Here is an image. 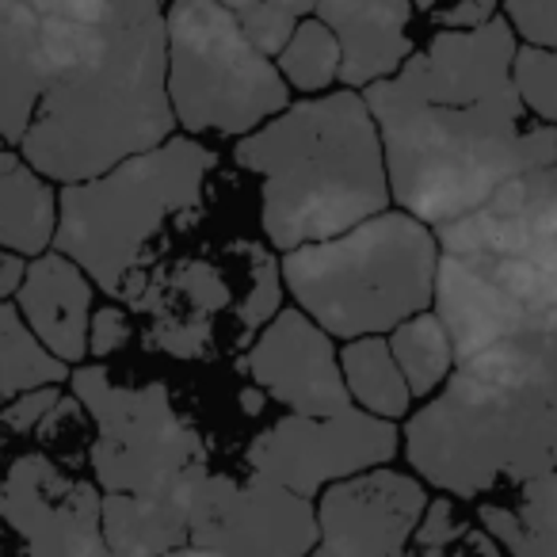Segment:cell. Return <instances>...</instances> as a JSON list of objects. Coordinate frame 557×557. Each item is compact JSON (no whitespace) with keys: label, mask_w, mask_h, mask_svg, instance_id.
<instances>
[{"label":"cell","mask_w":557,"mask_h":557,"mask_svg":"<svg viewBox=\"0 0 557 557\" xmlns=\"http://www.w3.org/2000/svg\"><path fill=\"white\" fill-rule=\"evenodd\" d=\"M516 50L496 12L473 32H435L397 77L363 92L401 214L440 230L508 180L557 164V131L527 115L511 85Z\"/></svg>","instance_id":"cell-1"},{"label":"cell","mask_w":557,"mask_h":557,"mask_svg":"<svg viewBox=\"0 0 557 557\" xmlns=\"http://www.w3.org/2000/svg\"><path fill=\"white\" fill-rule=\"evenodd\" d=\"M172 126L164 12L153 0H92L20 157L42 180L88 184L164 146Z\"/></svg>","instance_id":"cell-2"},{"label":"cell","mask_w":557,"mask_h":557,"mask_svg":"<svg viewBox=\"0 0 557 557\" xmlns=\"http://www.w3.org/2000/svg\"><path fill=\"white\" fill-rule=\"evenodd\" d=\"M417 478L458 500L557 473L554 336H519L455 363L440 397L409 417Z\"/></svg>","instance_id":"cell-3"},{"label":"cell","mask_w":557,"mask_h":557,"mask_svg":"<svg viewBox=\"0 0 557 557\" xmlns=\"http://www.w3.org/2000/svg\"><path fill=\"white\" fill-rule=\"evenodd\" d=\"M233 161L260 176V225L287 256L386 214L389 180L379 126L359 92L290 103L237 141Z\"/></svg>","instance_id":"cell-4"},{"label":"cell","mask_w":557,"mask_h":557,"mask_svg":"<svg viewBox=\"0 0 557 557\" xmlns=\"http://www.w3.org/2000/svg\"><path fill=\"white\" fill-rule=\"evenodd\" d=\"M218 153L195 138H169L164 146L103 172L88 184H70L58 195V256L92 275L96 287L126 298L146 283L149 245L172 218L199 210L202 187Z\"/></svg>","instance_id":"cell-5"},{"label":"cell","mask_w":557,"mask_h":557,"mask_svg":"<svg viewBox=\"0 0 557 557\" xmlns=\"http://www.w3.org/2000/svg\"><path fill=\"white\" fill-rule=\"evenodd\" d=\"M435 268V233L401 210H386L341 237L287 252L278 275L321 333L351 344L428 313Z\"/></svg>","instance_id":"cell-6"},{"label":"cell","mask_w":557,"mask_h":557,"mask_svg":"<svg viewBox=\"0 0 557 557\" xmlns=\"http://www.w3.org/2000/svg\"><path fill=\"white\" fill-rule=\"evenodd\" d=\"M169 35V103L191 134H256L290 108L275 62L263 58L233 20L230 4L187 0L164 12Z\"/></svg>","instance_id":"cell-7"},{"label":"cell","mask_w":557,"mask_h":557,"mask_svg":"<svg viewBox=\"0 0 557 557\" xmlns=\"http://www.w3.org/2000/svg\"><path fill=\"white\" fill-rule=\"evenodd\" d=\"M73 394L96 420L92 470L108 496H138L207 462L202 440L169 401L161 382L123 386L103 367H77Z\"/></svg>","instance_id":"cell-8"},{"label":"cell","mask_w":557,"mask_h":557,"mask_svg":"<svg viewBox=\"0 0 557 557\" xmlns=\"http://www.w3.org/2000/svg\"><path fill=\"white\" fill-rule=\"evenodd\" d=\"M435 318L455 348V363L504 341L557 329V245L511 256H440Z\"/></svg>","instance_id":"cell-9"},{"label":"cell","mask_w":557,"mask_h":557,"mask_svg":"<svg viewBox=\"0 0 557 557\" xmlns=\"http://www.w3.org/2000/svg\"><path fill=\"white\" fill-rule=\"evenodd\" d=\"M401 447L389 420L351 409L344 417H283L248 447V470L310 500L318 488L382 470Z\"/></svg>","instance_id":"cell-10"},{"label":"cell","mask_w":557,"mask_h":557,"mask_svg":"<svg viewBox=\"0 0 557 557\" xmlns=\"http://www.w3.org/2000/svg\"><path fill=\"white\" fill-rule=\"evenodd\" d=\"M187 546L222 557H310L318 549V508L256 473H207L191 500Z\"/></svg>","instance_id":"cell-11"},{"label":"cell","mask_w":557,"mask_h":557,"mask_svg":"<svg viewBox=\"0 0 557 557\" xmlns=\"http://www.w3.org/2000/svg\"><path fill=\"white\" fill-rule=\"evenodd\" d=\"M103 496L47 455H20L0 481V519L32 557H111L100 519Z\"/></svg>","instance_id":"cell-12"},{"label":"cell","mask_w":557,"mask_h":557,"mask_svg":"<svg viewBox=\"0 0 557 557\" xmlns=\"http://www.w3.org/2000/svg\"><path fill=\"white\" fill-rule=\"evenodd\" d=\"M88 4L0 0V141L20 146L27 138L42 96L85 32Z\"/></svg>","instance_id":"cell-13"},{"label":"cell","mask_w":557,"mask_h":557,"mask_svg":"<svg viewBox=\"0 0 557 557\" xmlns=\"http://www.w3.org/2000/svg\"><path fill=\"white\" fill-rule=\"evenodd\" d=\"M428 493L401 470H371L329 485L318 504V549L329 557H405Z\"/></svg>","instance_id":"cell-14"},{"label":"cell","mask_w":557,"mask_h":557,"mask_svg":"<svg viewBox=\"0 0 557 557\" xmlns=\"http://www.w3.org/2000/svg\"><path fill=\"white\" fill-rule=\"evenodd\" d=\"M245 374L295 417H344L351 394L344 386L333 336L321 333L302 310H278L240 359Z\"/></svg>","instance_id":"cell-15"},{"label":"cell","mask_w":557,"mask_h":557,"mask_svg":"<svg viewBox=\"0 0 557 557\" xmlns=\"http://www.w3.org/2000/svg\"><path fill=\"white\" fill-rule=\"evenodd\" d=\"M440 256H511L557 245V164L496 187L478 210L440 225Z\"/></svg>","instance_id":"cell-16"},{"label":"cell","mask_w":557,"mask_h":557,"mask_svg":"<svg viewBox=\"0 0 557 557\" xmlns=\"http://www.w3.org/2000/svg\"><path fill=\"white\" fill-rule=\"evenodd\" d=\"M131 310L149 318V344L172 351L180 359H199L214 348L222 318H233L245 333H252L245 313L230 306V283L222 271L202 260L146 275L141 290L131 298Z\"/></svg>","instance_id":"cell-17"},{"label":"cell","mask_w":557,"mask_h":557,"mask_svg":"<svg viewBox=\"0 0 557 557\" xmlns=\"http://www.w3.org/2000/svg\"><path fill=\"white\" fill-rule=\"evenodd\" d=\"M313 16L336 35L344 92L397 77L401 65L412 58L409 24L417 9L405 0H371V4L329 0V4H313Z\"/></svg>","instance_id":"cell-18"},{"label":"cell","mask_w":557,"mask_h":557,"mask_svg":"<svg viewBox=\"0 0 557 557\" xmlns=\"http://www.w3.org/2000/svg\"><path fill=\"white\" fill-rule=\"evenodd\" d=\"M16 310L32 336L58 359L81 363L88 356V321H92V283L73 260L47 252L27 263Z\"/></svg>","instance_id":"cell-19"},{"label":"cell","mask_w":557,"mask_h":557,"mask_svg":"<svg viewBox=\"0 0 557 557\" xmlns=\"http://www.w3.org/2000/svg\"><path fill=\"white\" fill-rule=\"evenodd\" d=\"M207 466H195L184 478L138 496H103V542L111 557H164L187 546L191 500Z\"/></svg>","instance_id":"cell-20"},{"label":"cell","mask_w":557,"mask_h":557,"mask_svg":"<svg viewBox=\"0 0 557 557\" xmlns=\"http://www.w3.org/2000/svg\"><path fill=\"white\" fill-rule=\"evenodd\" d=\"M58 230V195L20 153H0V248L47 256Z\"/></svg>","instance_id":"cell-21"},{"label":"cell","mask_w":557,"mask_h":557,"mask_svg":"<svg viewBox=\"0 0 557 557\" xmlns=\"http://www.w3.org/2000/svg\"><path fill=\"white\" fill-rule=\"evenodd\" d=\"M478 519L508 557H557V473L516 485L511 500H488Z\"/></svg>","instance_id":"cell-22"},{"label":"cell","mask_w":557,"mask_h":557,"mask_svg":"<svg viewBox=\"0 0 557 557\" xmlns=\"http://www.w3.org/2000/svg\"><path fill=\"white\" fill-rule=\"evenodd\" d=\"M341 374L348 386L351 401L363 405L367 417H379L394 424L405 417L412 405V394L405 386L401 371H397L389 344L382 336H367V341H351L341 351Z\"/></svg>","instance_id":"cell-23"},{"label":"cell","mask_w":557,"mask_h":557,"mask_svg":"<svg viewBox=\"0 0 557 557\" xmlns=\"http://www.w3.org/2000/svg\"><path fill=\"white\" fill-rule=\"evenodd\" d=\"M386 344L412 397H428L455 371V348L435 313H417L412 321L397 325Z\"/></svg>","instance_id":"cell-24"},{"label":"cell","mask_w":557,"mask_h":557,"mask_svg":"<svg viewBox=\"0 0 557 557\" xmlns=\"http://www.w3.org/2000/svg\"><path fill=\"white\" fill-rule=\"evenodd\" d=\"M65 363H58L32 336L16 306L0 302V397H20L32 389L58 386L65 379Z\"/></svg>","instance_id":"cell-25"},{"label":"cell","mask_w":557,"mask_h":557,"mask_svg":"<svg viewBox=\"0 0 557 557\" xmlns=\"http://www.w3.org/2000/svg\"><path fill=\"white\" fill-rule=\"evenodd\" d=\"M275 70L283 85L298 88V92H325L329 85L341 81V47L336 35L321 24L318 16H306L290 42L278 50Z\"/></svg>","instance_id":"cell-26"},{"label":"cell","mask_w":557,"mask_h":557,"mask_svg":"<svg viewBox=\"0 0 557 557\" xmlns=\"http://www.w3.org/2000/svg\"><path fill=\"white\" fill-rule=\"evenodd\" d=\"M230 12L245 32V39L263 58H278V50L287 47L298 24L313 16V4L310 0H275V4H230Z\"/></svg>","instance_id":"cell-27"},{"label":"cell","mask_w":557,"mask_h":557,"mask_svg":"<svg viewBox=\"0 0 557 557\" xmlns=\"http://www.w3.org/2000/svg\"><path fill=\"white\" fill-rule=\"evenodd\" d=\"M511 85H516L527 115L557 131V50L519 47L516 62H511Z\"/></svg>","instance_id":"cell-28"},{"label":"cell","mask_w":557,"mask_h":557,"mask_svg":"<svg viewBox=\"0 0 557 557\" xmlns=\"http://www.w3.org/2000/svg\"><path fill=\"white\" fill-rule=\"evenodd\" d=\"M500 16L508 20L511 35L527 39L534 50H557V0L554 4H500Z\"/></svg>","instance_id":"cell-29"},{"label":"cell","mask_w":557,"mask_h":557,"mask_svg":"<svg viewBox=\"0 0 557 557\" xmlns=\"http://www.w3.org/2000/svg\"><path fill=\"white\" fill-rule=\"evenodd\" d=\"M131 336H134L131 318H126V310H119V306H100V310L92 313V321H88V351H92L96 359L115 356L119 348L131 344Z\"/></svg>","instance_id":"cell-30"},{"label":"cell","mask_w":557,"mask_h":557,"mask_svg":"<svg viewBox=\"0 0 557 557\" xmlns=\"http://www.w3.org/2000/svg\"><path fill=\"white\" fill-rule=\"evenodd\" d=\"M54 405H62V394H58L54 386L20 394V397H12V401H9V409L0 412V428H9V432L24 435V432H32V428H39Z\"/></svg>","instance_id":"cell-31"},{"label":"cell","mask_w":557,"mask_h":557,"mask_svg":"<svg viewBox=\"0 0 557 557\" xmlns=\"http://www.w3.org/2000/svg\"><path fill=\"white\" fill-rule=\"evenodd\" d=\"M496 12L500 4H458V9H424V16H432L440 32H473V27L488 24Z\"/></svg>","instance_id":"cell-32"},{"label":"cell","mask_w":557,"mask_h":557,"mask_svg":"<svg viewBox=\"0 0 557 557\" xmlns=\"http://www.w3.org/2000/svg\"><path fill=\"white\" fill-rule=\"evenodd\" d=\"M24 275H27V260L16 252H4L0 248V302L9 295H20V287H24Z\"/></svg>","instance_id":"cell-33"},{"label":"cell","mask_w":557,"mask_h":557,"mask_svg":"<svg viewBox=\"0 0 557 557\" xmlns=\"http://www.w3.org/2000/svg\"><path fill=\"white\" fill-rule=\"evenodd\" d=\"M164 557H222V554H207V549L184 546V549H176V554H164Z\"/></svg>","instance_id":"cell-34"},{"label":"cell","mask_w":557,"mask_h":557,"mask_svg":"<svg viewBox=\"0 0 557 557\" xmlns=\"http://www.w3.org/2000/svg\"><path fill=\"white\" fill-rule=\"evenodd\" d=\"M310 557H329V554H325V549H313V554H310Z\"/></svg>","instance_id":"cell-35"},{"label":"cell","mask_w":557,"mask_h":557,"mask_svg":"<svg viewBox=\"0 0 557 557\" xmlns=\"http://www.w3.org/2000/svg\"><path fill=\"white\" fill-rule=\"evenodd\" d=\"M549 336H554V348H557V329H554V333H549Z\"/></svg>","instance_id":"cell-36"},{"label":"cell","mask_w":557,"mask_h":557,"mask_svg":"<svg viewBox=\"0 0 557 557\" xmlns=\"http://www.w3.org/2000/svg\"><path fill=\"white\" fill-rule=\"evenodd\" d=\"M0 153H4V141H0Z\"/></svg>","instance_id":"cell-37"}]
</instances>
